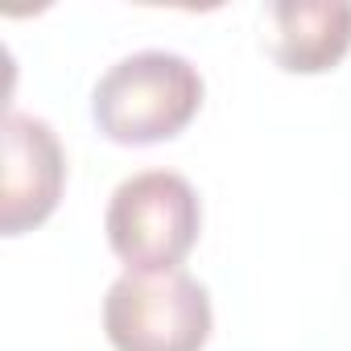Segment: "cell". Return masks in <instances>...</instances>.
Masks as SVG:
<instances>
[{
	"label": "cell",
	"instance_id": "cell-1",
	"mask_svg": "<svg viewBox=\"0 0 351 351\" xmlns=\"http://www.w3.org/2000/svg\"><path fill=\"white\" fill-rule=\"evenodd\" d=\"M203 91V75L191 58L173 50H136L99 75L91 120L112 145H161L191 128Z\"/></svg>",
	"mask_w": 351,
	"mask_h": 351
},
{
	"label": "cell",
	"instance_id": "cell-2",
	"mask_svg": "<svg viewBox=\"0 0 351 351\" xmlns=\"http://www.w3.org/2000/svg\"><path fill=\"white\" fill-rule=\"evenodd\" d=\"M104 232L124 273H169L199 244L203 207L182 173L141 169L112 191Z\"/></svg>",
	"mask_w": 351,
	"mask_h": 351
},
{
	"label": "cell",
	"instance_id": "cell-3",
	"mask_svg": "<svg viewBox=\"0 0 351 351\" xmlns=\"http://www.w3.org/2000/svg\"><path fill=\"white\" fill-rule=\"evenodd\" d=\"M211 293L186 269L120 273L104 298V335L116 351H203Z\"/></svg>",
	"mask_w": 351,
	"mask_h": 351
},
{
	"label": "cell",
	"instance_id": "cell-4",
	"mask_svg": "<svg viewBox=\"0 0 351 351\" xmlns=\"http://www.w3.org/2000/svg\"><path fill=\"white\" fill-rule=\"evenodd\" d=\"M66 186V153L54 128L25 112H5V191H0V232L9 240L42 228Z\"/></svg>",
	"mask_w": 351,
	"mask_h": 351
},
{
	"label": "cell",
	"instance_id": "cell-5",
	"mask_svg": "<svg viewBox=\"0 0 351 351\" xmlns=\"http://www.w3.org/2000/svg\"><path fill=\"white\" fill-rule=\"evenodd\" d=\"M351 50L347 0H281L273 5V62L289 75L335 71Z\"/></svg>",
	"mask_w": 351,
	"mask_h": 351
}]
</instances>
